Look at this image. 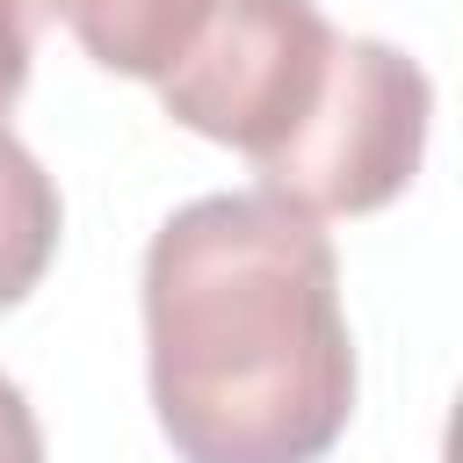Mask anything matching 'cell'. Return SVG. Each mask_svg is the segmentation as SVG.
<instances>
[{"mask_svg": "<svg viewBox=\"0 0 463 463\" xmlns=\"http://www.w3.org/2000/svg\"><path fill=\"white\" fill-rule=\"evenodd\" d=\"M0 463H43V427L14 376H0Z\"/></svg>", "mask_w": 463, "mask_h": 463, "instance_id": "obj_7", "label": "cell"}, {"mask_svg": "<svg viewBox=\"0 0 463 463\" xmlns=\"http://www.w3.org/2000/svg\"><path fill=\"white\" fill-rule=\"evenodd\" d=\"M340 29L318 0H217L181 65L159 80V101L181 130L217 137L268 166L326 101Z\"/></svg>", "mask_w": 463, "mask_h": 463, "instance_id": "obj_2", "label": "cell"}, {"mask_svg": "<svg viewBox=\"0 0 463 463\" xmlns=\"http://www.w3.org/2000/svg\"><path fill=\"white\" fill-rule=\"evenodd\" d=\"M152 412L181 463H318L354 420V340L318 217L195 195L145 246Z\"/></svg>", "mask_w": 463, "mask_h": 463, "instance_id": "obj_1", "label": "cell"}, {"mask_svg": "<svg viewBox=\"0 0 463 463\" xmlns=\"http://www.w3.org/2000/svg\"><path fill=\"white\" fill-rule=\"evenodd\" d=\"M43 7L80 36V51L101 72L159 87L181 65V51L195 43V29L210 22L217 0H43Z\"/></svg>", "mask_w": 463, "mask_h": 463, "instance_id": "obj_4", "label": "cell"}, {"mask_svg": "<svg viewBox=\"0 0 463 463\" xmlns=\"http://www.w3.org/2000/svg\"><path fill=\"white\" fill-rule=\"evenodd\" d=\"M43 0H0V130L29 87V58H36V29H43Z\"/></svg>", "mask_w": 463, "mask_h": 463, "instance_id": "obj_6", "label": "cell"}, {"mask_svg": "<svg viewBox=\"0 0 463 463\" xmlns=\"http://www.w3.org/2000/svg\"><path fill=\"white\" fill-rule=\"evenodd\" d=\"M427 123H434V80L420 72V58L376 36H340L318 116L268 166H253L260 195L304 217H369L412 188Z\"/></svg>", "mask_w": 463, "mask_h": 463, "instance_id": "obj_3", "label": "cell"}, {"mask_svg": "<svg viewBox=\"0 0 463 463\" xmlns=\"http://www.w3.org/2000/svg\"><path fill=\"white\" fill-rule=\"evenodd\" d=\"M58 224H65V210H58L51 174L36 166L29 145H14L0 130V311H14L43 282V268L58 253Z\"/></svg>", "mask_w": 463, "mask_h": 463, "instance_id": "obj_5", "label": "cell"}]
</instances>
